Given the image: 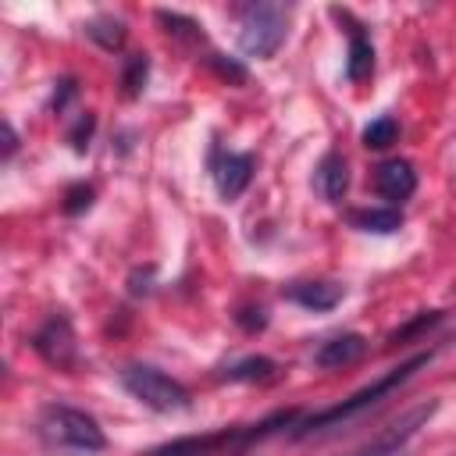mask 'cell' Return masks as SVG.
<instances>
[{
  "label": "cell",
  "instance_id": "6da1fadb",
  "mask_svg": "<svg viewBox=\"0 0 456 456\" xmlns=\"http://www.w3.org/2000/svg\"><path fill=\"white\" fill-rule=\"evenodd\" d=\"M299 413L296 410H278L256 424H239V428H221V431H207V435H182L175 442H164L157 449H150L146 456H235L242 449H249L253 442H264L267 435L281 431V428H296Z\"/></svg>",
  "mask_w": 456,
  "mask_h": 456
},
{
  "label": "cell",
  "instance_id": "7a4b0ae2",
  "mask_svg": "<svg viewBox=\"0 0 456 456\" xmlns=\"http://www.w3.org/2000/svg\"><path fill=\"white\" fill-rule=\"evenodd\" d=\"M431 360V353H417L413 360H406L403 367H395V370H388L385 378H378L374 385H367V388H360L356 395H349V399H342L338 406H328V410H321V413H314V417H306V420H296V428H292V438H306V435H317V431H324V428H338V424H346V420H353L356 413H363V410H370V406H378L388 392H395L399 385H406L424 363Z\"/></svg>",
  "mask_w": 456,
  "mask_h": 456
},
{
  "label": "cell",
  "instance_id": "3957f363",
  "mask_svg": "<svg viewBox=\"0 0 456 456\" xmlns=\"http://www.w3.org/2000/svg\"><path fill=\"white\" fill-rule=\"evenodd\" d=\"M39 438L50 452H75V456H89L100 452L107 445L100 424L75 406H46L39 413Z\"/></svg>",
  "mask_w": 456,
  "mask_h": 456
},
{
  "label": "cell",
  "instance_id": "277c9868",
  "mask_svg": "<svg viewBox=\"0 0 456 456\" xmlns=\"http://www.w3.org/2000/svg\"><path fill=\"white\" fill-rule=\"evenodd\" d=\"M289 32V7L249 4L239 21V50L246 57H274Z\"/></svg>",
  "mask_w": 456,
  "mask_h": 456
},
{
  "label": "cell",
  "instance_id": "5b68a950",
  "mask_svg": "<svg viewBox=\"0 0 456 456\" xmlns=\"http://www.w3.org/2000/svg\"><path fill=\"white\" fill-rule=\"evenodd\" d=\"M121 385L132 399H139L142 406L157 410V413H171V410H185L189 406V388L182 381H175L171 374L157 370V367H146V363H135V367H125L121 370Z\"/></svg>",
  "mask_w": 456,
  "mask_h": 456
},
{
  "label": "cell",
  "instance_id": "8992f818",
  "mask_svg": "<svg viewBox=\"0 0 456 456\" xmlns=\"http://www.w3.org/2000/svg\"><path fill=\"white\" fill-rule=\"evenodd\" d=\"M210 178H214L221 200H239L242 189H246L249 178H253V157H249V153H232V150L214 146V150H210Z\"/></svg>",
  "mask_w": 456,
  "mask_h": 456
},
{
  "label": "cell",
  "instance_id": "52a82bcc",
  "mask_svg": "<svg viewBox=\"0 0 456 456\" xmlns=\"http://www.w3.org/2000/svg\"><path fill=\"white\" fill-rule=\"evenodd\" d=\"M32 346H36V353L46 363H53V367H75V331H71L68 317H61V314H53L32 335Z\"/></svg>",
  "mask_w": 456,
  "mask_h": 456
},
{
  "label": "cell",
  "instance_id": "ba28073f",
  "mask_svg": "<svg viewBox=\"0 0 456 456\" xmlns=\"http://www.w3.org/2000/svg\"><path fill=\"white\" fill-rule=\"evenodd\" d=\"M342 25H346V36H349V53H346V78L349 82H363V78H370V71H374V43H370V36L363 32V25L349 14V11H331Z\"/></svg>",
  "mask_w": 456,
  "mask_h": 456
},
{
  "label": "cell",
  "instance_id": "9c48e42d",
  "mask_svg": "<svg viewBox=\"0 0 456 456\" xmlns=\"http://www.w3.org/2000/svg\"><path fill=\"white\" fill-rule=\"evenodd\" d=\"M435 413V403H428V406H417V410H410L399 424H392L378 442H370L367 449H360L356 456H403V449H406V442L417 435V428L420 424H428V417Z\"/></svg>",
  "mask_w": 456,
  "mask_h": 456
},
{
  "label": "cell",
  "instance_id": "30bf717a",
  "mask_svg": "<svg viewBox=\"0 0 456 456\" xmlns=\"http://www.w3.org/2000/svg\"><path fill=\"white\" fill-rule=\"evenodd\" d=\"M374 189H378L388 203L410 200L413 189H417V171H413V164H410V160H399V157L378 164V171H374Z\"/></svg>",
  "mask_w": 456,
  "mask_h": 456
},
{
  "label": "cell",
  "instance_id": "8fae6325",
  "mask_svg": "<svg viewBox=\"0 0 456 456\" xmlns=\"http://www.w3.org/2000/svg\"><path fill=\"white\" fill-rule=\"evenodd\" d=\"M363 353H367V338L356 335V331H346V335L324 342L314 360H317V367H349V363H356Z\"/></svg>",
  "mask_w": 456,
  "mask_h": 456
},
{
  "label": "cell",
  "instance_id": "7c38bea8",
  "mask_svg": "<svg viewBox=\"0 0 456 456\" xmlns=\"http://www.w3.org/2000/svg\"><path fill=\"white\" fill-rule=\"evenodd\" d=\"M317 189H321V196H324L328 203H338V200L346 196V189H349V171H346V157H342L338 150H331V153L321 157V164H317Z\"/></svg>",
  "mask_w": 456,
  "mask_h": 456
},
{
  "label": "cell",
  "instance_id": "4fadbf2b",
  "mask_svg": "<svg viewBox=\"0 0 456 456\" xmlns=\"http://www.w3.org/2000/svg\"><path fill=\"white\" fill-rule=\"evenodd\" d=\"M285 296H289L292 303L306 306V310H331V306L346 296V289H342V285H335V281H303V285L289 289Z\"/></svg>",
  "mask_w": 456,
  "mask_h": 456
},
{
  "label": "cell",
  "instance_id": "5bb4252c",
  "mask_svg": "<svg viewBox=\"0 0 456 456\" xmlns=\"http://www.w3.org/2000/svg\"><path fill=\"white\" fill-rule=\"evenodd\" d=\"M349 224L360 228V232H374V235H392L403 228V214L395 207H363V210H353L349 214Z\"/></svg>",
  "mask_w": 456,
  "mask_h": 456
},
{
  "label": "cell",
  "instance_id": "9a60e30c",
  "mask_svg": "<svg viewBox=\"0 0 456 456\" xmlns=\"http://www.w3.org/2000/svg\"><path fill=\"white\" fill-rule=\"evenodd\" d=\"M274 370H278L274 360H267V356H246V360L224 367L221 378H224V381H271Z\"/></svg>",
  "mask_w": 456,
  "mask_h": 456
},
{
  "label": "cell",
  "instance_id": "2e32d148",
  "mask_svg": "<svg viewBox=\"0 0 456 456\" xmlns=\"http://www.w3.org/2000/svg\"><path fill=\"white\" fill-rule=\"evenodd\" d=\"M395 135H399V125H395V118H374L367 128H363V146H370V150H385V146H392L395 142Z\"/></svg>",
  "mask_w": 456,
  "mask_h": 456
},
{
  "label": "cell",
  "instance_id": "e0dca14e",
  "mask_svg": "<svg viewBox=\"0 0 456 456\" xmlns=\"http://www.w3.org/2000/svg\"><path fill=\"white\" fill-rule=\"evenodd\" d=\"M86 32H89V36H93L100 46H107V50L121 46V39H125V28H121V21H114V18H100V21L86 25Z\"/></svg>",
  "mask_w": 456,
  "mask_h": 456
},
{
  "label": "cell",
  "instance_id": "ac0fdd59",
  "mask_svg": "<svg viewBox=\"0 0 456 456\" xmlns=\"http://www.w3.org/2000/svg\"><path fill=\"white\" fill-rule=\"evenodd\" d=\"M146 71H150V64H146V57H142V53L128 57V64H125V93H128V96H135V93L142 89Z\"/></svg>",
  "mask_w": 456,
  "mask_h": 456
},
{
  "label": "cell",
  "instance_id": "d6986e66",
  "mask_svg": "<svg viewBox=\"0 0 456 456\" xmlns=\"http://www.w3.org/2000/svg\"><path fill=\"white\" fill-rule=\"evenodd\" d=\"M89 203H93V189L89 185H75L64 196V214H82V210H89Z\"/></svg>",
  "mask_w": 456,
  "mask_h": 456
},
{
  "label": "cell",
  "instance_id": "ffe728a7",
  "mask_svg": "<svg viewBox=\"0 0 456 456\" xmlns=\"http://www.w3.org/2000/svg\"><path fill=\"white\" fill-rule=\"evenodd\" d=\"M210 64H214V71H217L221 78L235 82V86H239V82H246V68H242V64H235V61H224L221 53H214V57H210Z\"/></svg>",
  "mask_w": 456,
  "mask_h": 456
},
{
  "label": "cell",
  "instance_id": "44dd1931",
  "mask_svg": "<svg viewBox=\"0 0 456 456\" xmlns=\"http://www.w3.org/2000/svg\"><path fill=\"white\" fill-rule=\"evenodd\" d=\"M89 132H93V114L86 110L82 118H78V125H75V132H71V142H75V150L82 153L86 146H89Z\"/></svg>",
  "mask_w": 456,
  "mask_h": 456
}]
</instances>
